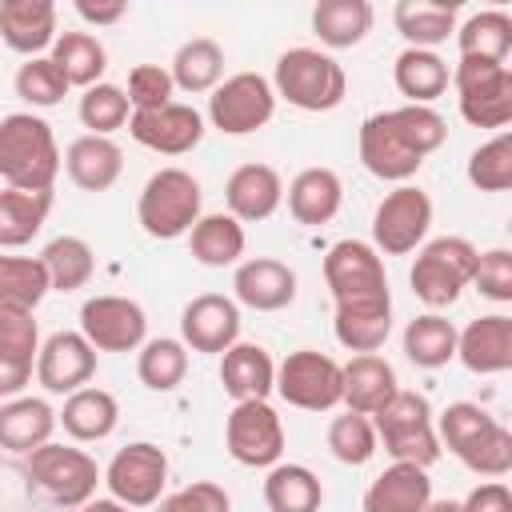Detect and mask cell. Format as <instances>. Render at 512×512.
<instances>
[{"label": "cell", "instance_id": "cell-1", "mask_svg": "<svg viewBox=\"0 0 512 512\" xmlns=\"http://www.w3.org/2000/svg\"><path fill=\"white\" fill-rule=\"evenodd\" d=\"M324 284L336 300L332 332L348 352H380L392 332L384 256L368 240H336L324 256Z\"/></svg>", "mask_w": 512, "mask_h": 512}, {"label": "cell", "instance_id": "cell-2", "mask_svg": "<svg viewBox=\"0 0 512 512\" xmlns=\"http://www.w3.org/2000/svg\"><path fill=\"white\" fill-rule=\"evenodd\" d=\"M448 140V124L432 104H400L360 124V164L388 184H408L420 164Z\"/></svg>", "mask_w": 512, "mask_h": 512}, {"label": "cell", "instance_id": "cell-3", "mask_svg": "<svg viewBox=\"0 0 512 512\" xmlns=\"http://www.w3.org/2000/svg\"><path fill=\"white\" fill-rule=\"evenodd\" d=\"M436 440L476 476L504 480L512 472V432L472 400H456L436 416Z\"/></svg>", "mask_w": 512, "mask_h": 512}, {"label": "cell", "instance_id": "cell-4", "mask_svg": "<svg viewBox=\"0 0 512 512\" xmlns=\"http://www.w3.org/2000/svg\"><path fill=\"white\" fill-rule=\"evenodd\" d=\"M60 144L44 116L36 112H8L0 120V180L4 188L24 192H52L60 176Z\"/></svg>", "mask_w": 512, "mask_h": 512}, {"label": "cell", "instance_id": "cell-5", "mask_svg": "<svg viewBox=\"0 0 512 512\" xmlns=\"http://www.w3.org/2000/svg\"><path fill=\"white\" fill-rule=\"evenodd\" d=\"M272 92L300 112H332L348 96V76L340 60L320 48H288L276 56Z\"/></svg>", "mask_w": 512, "mask_h": 512}, {"label": "cell", "instance_id": "cell-6", "mask_svg": "<svg viewBox=\"0 0 512 512\" xmlns=\"http://www.w3.org/2000/svg\"><path fill=\"white\" fill-rule=\"evenodd\" d=\"M204 192L200 180L188 168H160L144 180L136 200V220L152 240H176L188 236L192 224L204 216Z\"/></svg>", "mask_w": 512, "mask_h": 512}, {"label": "cell", "instance_id": "cell-7", "mask_svg": "<svg viewBox=\"0 0 512 512\" xmlns=\"http://www.w3.org/2000/svg\"><path fill=\"white\" fill-rule=\"evenodd\" d=\"M376 444L400 464H420L432 468L440 460V440H436V416L424 392L396 388V396L372 416Z\"/></svg>", "mask_w": 512, "mask_h": 512}, {"label": "cell", "instance_id": "cell-8", "mask_svg": "<svg viewBox=\"0 0 512 512\" xmlns=\"http://www.w3.org/2000/svg\"><path fill=\"white\" fill-rule=\"evenodd\" d=\"M476 256H480V248L464 236H436V240L420 244L416 260L408 268V284H412L416 300H424L432 312L456 304L460 292L472 284Z\"/></svg>", "mask_w": 512, "mask_h": 512}, {"label": "cell", "instance_id": "cell-9", "mask_svg": "<svg viewBox=\"0 0 512 512\" xmlns=\"http://www.w3.org/2000/svg\"><path fill=\"white\" fill-rule=\"evenodd\" d=\"M28 476L32 484L60 508H80L96 496V484L104 480L100 464L72 444H40L28 452Z\"/></svg>", "mask_w": 512, "mask_h": 512}, {"label": "cell", "instance_id": "cell-10", "mask_svg": "<svg viewBox=\"0 0 512 512\" xmlns=\"http://www.w3.org/2000/svg\"><path fill=\"white\" fill-rule=\"evenodd\" d=\"M460 116L472 128H496L504 132L512 120V68L492 60H456L452 68Z\"/></svg>", "mask_w": 512, "mask_h": 512}, {"label": "cell", "instance_id": "cell-11", "mask_svg": "<svg viewBox=\"0 0 512 512\" xmlns=\"http://www.w3.org/2000/svg\"><path fill=\"white\" fill-rule=\"evenodd\" d=\"M276 116L272 80L260 72H232L208 96V120L224 136H252Z\"/></svg>", "mask_w": 512, "mask_h": 512}, {"label": "cell", "instance_id": "cell-12", "mask_svg": "<svg viewBox=\"0 0 512 512\" xmlns=\"http://www.w3.org/2000/svg\"><path fill=\"white\" fill-rule=\"evenodd\" d=\"M284 404L304 408V412H328L344 396V376L340 364L328 352L316 348H296L276 364V388Z\"/></svg>", "mask_w": 512, "mask_h": 512}, {"label": "cell", "instance_id": "cell-13", "mask_svg": "<svg viewBox=\"0 0 512 512\" xmlns=\"http://www.w3.org/2000/svg\"><path fill=\"white\" fill-rule=\"evenodd\" d=\"M432 200L416 184H396L372 212V248L380 256H408L428 240Z\"/></svg>", "mask_w": 512, "mask_h": 512}, {"label": "cell", "instance_id": "cell-14", "mask_svg": "<svg viewBox=\"0 0 512 512\" xmlns=\"http://www.w3.org/2000/svg\"><path fill=\"white\" fill-rule=\"evenodd\" d=\"M224 448L244 468H272L284 456V420L268 400H240L224 420Z\"/></svg>", "mask_w": 512, "mask_h": 512}, {"label": "cell", "instance_id": "cell-15", "mask_svg": "<svg viewBox=\"0 0 512 512\" xmlns=\"http://www.w3.org/2000/svg\"><path fill=\"white\" fill-rule=\"evenodd\" d=\"M104 484H108V496L128 504L132 512L136 508H152L164 496V488H168V456H164V448L152 444V440L124 444L108 460Z\"/></svg>", "mask_w": 512, "mask_h": 512}, {"label": "cell", "instance_id": "cell-16", "mask_svg": "<svg viewBox=\"0 0 512 512\" xmlns=\"http://www.w3.org/2000/svg\"><path fill=\"white\" fill-rule=\"evenodd\" d=\"M80 336L96 352H136L148 340V312L132 296H88L80 304Z\"/></svg>", "mask_w": 512, "mask_h": 512}, {"label": "cell", "instance_id": "cell-17", "mask_svg": "<svg viewBox=\"0 0 512 512\" xmlns=\"http://www.w3.org/2000/svg\"><path fill=\"white\" fill-rule=\"evenodd\" d=\"M128 132L140 148L160 156H184L204 140V116L192 104L168 100L160 108H144L128 116Z\"/></svg>", "mask_w": 512, "mask_h": 512}, {"label": "cell", "instance_id": "cell-18", "mask_svg": "<svg viewBox=\"0 0 512 512\" xmlns=\"http://www.w3.org/2000/svg\"><path fill=\"white\" fill-rule=\"evenodd\" d=\"M180 340L192 352L224 356L240 340V304L220 292H200L180 312Z\"/></svg>", "mask_w": 512, "mask_h": 512}, {"label": "cell", "instance_id": "cell-19", "mask_svg": "<svg viewBox=\"0 0 512 512\" xmlns=\"http://www.w3.org/2000/svg\"><path fill=\"white\" fill-rule=\"evenodd\" d=\"M96 376V348L80 332H52L36 352V380L44 392L72 396Z\"/></svg>", "mask_w": 512, "mask_h": 512}, {"label": "cell", "instance_id": "cell-20", "mask_svg": "<svg viewBox=\"0 0 512 512\" xmlns=\"http://www.w3.org/2000/svg\"><path fill=\"white\" fill-rule=\"evenodd\" d=\"M232 300L252 312H280L296 300V272L276 256L240 260L232 272Z\"/></svg>", "mask_w": 512, "mask_h": 512}, {"label": "cell", "instance_id": "cell-21", "mask_svg": "<svg viewBox=\"0 0 512 512\" xmlns=\"http://www.w3.org/2000/svg\"><path fill=\"white\" fill-rule=\"evenodd\" d=\"M224 204H228V216H236L240 224H260L284 204V180L272 164H260V160L240 164L224 180Z\"/></svg>", "mask_w": 512, "mask_h": 512}, {"label": "cell", "instance_id": "cell-22", "mask_svg": "<svg viewBox=\"0 0 512 512\" xmlns=\"http://www.w3.org/2000/svg\"><path fill=\"white\" fill-rule=\"evenodd\" d=\"M456 360L476 376H500L512 368V316L492 312L456 332Z\"/></svg>", "mask_w": 512, "mask_h": 512}, {"label": "cell", "instance_id": "cell-23", "mask_svg": "<svg viewBox=\"0 0 512 512\" xmlns=\"http://www.w3.org/2000/svg\"><path fill=\"white\" fill-rule=\"evenodd\" d=\"M56 4L52 0H4L0 4V40L24 60L56 44Z\"/></svg>", "mask_w": 512, "mask_h": 512}, {"label": "cell", "instance_id": "cell-24", "mask_svg": "<svg viewBox=\"0 0 512 512\" xmlns=\"http://www.w3.org/2000/svg\"><path fill=\"white\" fill-rule=\"evenodd\" d=\"M340 376H344L340 404H348V412H360V416H376L396 396V388H400L396 368L384 356H376V352L352 356L348 364H340Z\"/></svg>", "mask_w": 512, "mask_h": 512}, {"label": "cell", "instance_id": "cell-25", "mask_svg": "<svg viewBox=\"0 0 512 512\" xmlns=\"http://www.w3.org/2000/svg\"><path fill=\"white\" fill-rule=\"evenodd\" d=\"M220 388L232 396V404H240V400H268V392L276 388V360L268 356L264 344L236 340L220 356Z\"/></svg>", "mask_w": 512, "mask_h": 512}, {"label": "cell", "instance_id": "cell-26", "mask_svg": "<svg viewBox=\"0 0 512 512\" xmlns=\"http://www.w3.org/2000/svg\"><path fill=\"white\" fill-rule=\"evenodd\" d=\"M432 504V480L420 464L392 460L364 492V512H424Z\"/></svg>", "mask_w": 512, "mask_h": 512}, {"label": "cell", "instance_id": "cell-27", "mask_svg": "<svg viewBox=\"0 0 512 512\" xmlns=\"http://www.w3.org/2000/svg\"><path fill=\"white\" fill-rule=\"evenodd\" d=\"M64 172L84 192H108L124 172V152L112 136H76L64 152Z\"/></svg>", "mask_w": 512, "mask_h": 512}, {"label": "cell", "instance_id": "cell-28", "mask_svg": "<svg viewBox=\"0 0 512 512\" xmlns=\"http://www.w3.org/2000/svg\"><path fill=\"white\" fill-rule=\"evenodd\" d=\"M288 212H292V220L296 224H308V228H320V224H328L336 212H340V204H344V184H340V176L332 172V168H300L296 176H292V184H288Z\"/></svg>", "mask_w": 512, "mask_h": 512}, {"label": "cell", "instance_id": "cell-29", "mask_svg": "<svg viewBox=\"0 0 512 512\" xmlns=\"http://www.w3.org/2000/svg\"><path fill=\"white\" fill-rule=\"evenodd\" d=\"M52 428H56V412L48 400H40V396L0 400V448L4 452L28 456L32 448L52 440Z\"/></svg>", "mask_w": 512, "mask_h": 512}, {"label": "cell", "instance_id": "cell-30", "mask_svg": "<svg viewBox=\"0 0 512 512\" xmlns=\"http://www.w3.org/2000/svg\"><path fill=\"white\" fill-rule=\"evenodd\" d=\"M56 424H64V432L80 444H96L108 440L120 424V404L108 388H76L72 396H64V408L56 412Z\"/></svg>", "mask_w": 512, "mask_h": 512}, {"label": "cell", "instance_id": "cell-31", "mask_svg": "<svg viewBox=\"0 0 512 512\" xmlns=\"http://www.w3.org/2000/svg\"><path fill=\"white\" fill-rule=\"evenodd\" d=\"M456 12H460L456 0H448V4H440V0H400L392 8V24H396V32L404 36L408 48L436 52V44L456 36Z\"/></svg>", "mask_w": 512, "mask_h": 512}, {"label": "cell", "instance_id": "cell-32", "mask_svg": "<svg viewBox=\"0 0 512 512\" xmlns=\"http://www.w3.org/2000/svg\"><path fill=\"white\" fill-rule=\"evenodd\" d=\"M392 80H396V92L408 100V104H432L436 96L448 92L452 84V68L440 52H428V48H404L392 64Z\"/></svg>", "mask_w": 512, "mask_h": 512}, {"label": "cell", "instance_id": "cell-33", "mask_svg": "<svg viewBox=\"0 0 512 512\" xmlns=\"http://www.w3.org/2000/svg\"><path fill=\"white\" fill-rule=\"evenodd\" d=\"M244 244H248L244 224L236 216H228V212H208L188 232L192 260L204 264V268H232V264H240Z\"/></svg>", "mask_w": 512, "mask_h": 512}, {"label": "cell", "instance_id": "cell-34", "mask_svg": "<svg viewBox=\"0 0 512 512\" xmlns=\"http://www.w3.org/2000/svg\"><path fill=\"white\" fill-rule=\"evenodd\" d=\"M372 4L368 0H320L312 8V32L320 36L324 48H356L372 32Z\"/></svg>", "mask_w": 512, "mask_h": 512}, {"label": "cell", "instance_id": "cell-35", "mask_svg": "<svg viewBox=\"0 0 512 512\" xmlns=\"http://www.w3.org/2000/svg\"><path fill=\"white\" fill-rule=\"evenodd\" d=\"M456 48H460L464 60L508 64V52H512V16L504 8L472 12L464 24H456Z\"/></svg>", "mask_w": 512, "mask_h": 512}, {"label": "cell", "instance_id": "cell-36", "mask_svg": "<svg viewBox=\"0 0 512 512\" xmlns=\"http://www.w3.org/2000/svg\"><path fill=\"white\" fill-rule=\"evenodd\" d=\"M268 512H320L324 484L308 464H272L264 476Z\"/></svg>", "mask_w": 512, "mask_h": 512}, {"label": "cell", "instance_id": "cell-37", "mask_svg": "<svg viewBox=\"0 0 512 512\" xmlns=\"http://www.w3.org/2000/svg\"><path fill=\"white\" fill-rule=\"evenodd\" d=\"M172 84L188 96H200V92H212L220 80H224V48L212 40V36H192L176 48L172 56V68H168Z\"/></svg>", "mask_w": 512, "mask_h": 512}, {"label": "cell", "instance_id": "cell-38", "mask_svg": "<svg viewBox=\"0 0 512 512\" xmlns=\"http://www.w3.org/2000/svg\"><path fill=\"white\" fill-rule=\"evenodd\" d=\"M52 192H24L4 188L0 192V248H24L36 240V232L48 224Z\"/></svg>", "mask_w": 512, "mask_h": 512}, {"label": "cell", "instance_id": "cell-39", "mask_svg": "<svg viewBox=\"0 0 512 512\" xmlns=\"http://www.w3.org/2000/svg\"><path fill=\"white\" fill-rule=\"evenodd\" d=\"M48 60L64 72L68 88H92L104 80L108 68V48L92 36V32H60Z\"/></svg>", "mask_w": 512, "mask_h": 512}, {"label": "cell", "instance_id": "cell-40", "mask_svg": "<svg viewBox=\"0 0 512 512\" xmlns=\"http://www.w3.org/2000/svg\"><path fill=\"white\" fill-rule=\"evenodd\" d=\"M40 264L48 272V288L52 292H76L92 280L96 272V252L84 236H56L44 244Z\"/></svg>", "mask_w": 512, "mask_h": 512}, {"label": "cell", "instance_id": "cell-41", "mask_svg": "<svg viewBox=\"0 0 512 512\" xmlns=\"http://www.w3.org/2000/svg\"><path fill=\"white\" fill-rule=\"evenodd\" d=\"M404 356L416 368H444L456 356V324L440 312H424L404 328Z\"/></svg>", "mask_w": 512, "mask_h": 512}, {"label": "cell", "instance_id": "cell-42", "mask_svg": "<svg viewBox=\"0 0 512 512\" xmlns=\"http://www.w3.org/2000/svg\"><path fill=\"white\" fill-rule=\"evenodd\" d=\"M136 376L148 392H172L188 376V348L176 336H156L144 340L136 352Z\"/></svg>", "mask_w": 512, "mask_h": 512}, {"label": "cell", "instance_id": "cell-43", "mask_svg": "<svg viewBox=\"0 0 512 512\" xmlns=\"http://www.w3.org/2000/svg\"><path fill=\"white\" fill-rule=\"evenodd\" d=\"M48 292L52 288L40 256H0V308L36 312Z\"/></svg>", "mask_w": 512, "mask_h": 512}, {"label": "cell", "instance_id": "cell-44", "mask_svg": "<svg viewBox=\"0 0 512 512\" xmlns=\"http://www.w3.org/2000/svg\"><path fill=\"white\" fill-rule=\"evenodd\" d=\"M76 116H80V124L88 128V136H112L116 128L128 124L132 104H128V96H124V88L100 80V84L84 88V96H80V104H76Z\"/></svg>", "mask_w": 512, "mask_h": 512}, {"label": "cell", "instance_id": "cell-45", "mask_svg": "<svg viewBox=\"0 0 512 512\" xmlns=\"http://www.w3.org/2000/svg\"><path fill=\"white\" fill-rule=\"evenodd\" d=\"M328 452L340 460V464H348V468H360V464H368L372 456H376V428H372V416H360V412H344V416H336L332 424H328Z\"/></svg>", "mask_w": 512, "mask_h": 512}, {"label": "cell", "instance_id": "cell-46", "mask_svg": "<svg viewBox=\"0 0 512 512\" xmlns=\"http://www.w3.org/2000/svg\"><path fill=\"white\" fill-rule=\"evenodd\" d=\"M468 184L480 192H508L512 188V136L496 132L468 156Z\"/></svg>", "mask_w": 512, "mask_h": 512}, {"label": "cell", "instance_id": "cell-47", "mask_svg": "<svg viewBox=\"0 0 512 512\" xmlns=\"http://www.w3.org/2000/svg\"><path fill=\"white\" fill-rule=\"evenodd\" d=\"M12 88H16V96H20L24 104H32V108H52V104H60V100L68 96V80H64V72H60L48 56L24 60V64L16 68Z\"/></svg>", "mask_w": 512, "mask_h": 512}, {"label": "cell", "instance_id": "cell-48", "mask_svg": "<svg viewBox=\"0 0 512 512\" xmlns=\"http://www.w3.org/2000/svg\"><path fill=\"white\" fill-rule=\"evenodd\" d=\"M36 352H40V328L32 312H8L0 308V360H16L36 368Z\"/></svg>", "mask_w": 512, "mask_h": 512}, {"label": "cell", "instance_id": "cell-49", "mask_svg": "<svg viewBox=\"0 0 512 512\" xmlns=\"http://www.w3.org/2000/svg\"><path fill=\"white\" fill-rule=\"evenodd\" d=\"M472 288L492 304H508L512 300V252L508 248L480 252L476 272H472Z\"/></svg>", "mask_w": 512, "mask_h": 512}, {"label": "cell", "instance_id": "cell-50", "mask_svg": "<svg viewBox=\"0 0 512 512\" xmlns=\"http://www.w3.org/2000/svg\"><path fill=\"white\" fill-rule=\"evenodd\" d=\"M156 512H232V496L216 480H192L156 500Z\"/></svg>", "mask_w": 512, "mask_h": 512}, {"label": "cell", "instance_id": "cell-51", "mask_svg": "<svg viewBox=\"0 0 512 512\" xmlns=\"http://www.w3.org/2000/svg\"><path fill=\"white\" fill-rule=\"evenodd\" d=\"M172 92H176V84H172L168 68H160V64H136V68L128 72V88H124V96H128L132 112L160 108V104L172 100Z\"/></svg>", "mask_w": 512, "mask_h": 512}, {"label": "cell", "instance_id": "cell-52", "mask_svg": "<svg viewBox=\"0 0 512 512\" xmlns=\"http://www.w3.org/2000/svg\"><path fill=\"white\" fill-rule=\"evenodd\" d=\"M460 512H512V488L504 480H484L460 500Z\"/></svg>", "mask_w": 512, "mask_h": 512}, {"label": "cell", "instance_id": "cell-53", "mask_svg": "<svg viewBox=\"0 0 512 512\" xmlns=\"http://www.w3.org/2000/svg\"><path fill=\"white\" fill-rule=\"evenodd\" d=\"M76 16L84 24H96V28H108V24H120L128 16V4L124 0H76Z\"/></svg>", "mask_w": 512, "mask_h": 512}, {"label": "cell", "instance_id": "cell-54", "mask_svg": "<svg viewBox=\"0 0 512 512\" xmlns=\"http://www.w3.org/2000/svg\"><path fill=\"white\" fill-rule=\"evenodd\" d=\"M80 512H132V508L120 504V500H112V496H108V500H96V496H92L88 504H80Z\"/></svg>", "mask_w": 512, "mask_h": 512}, {"label": "cell", "instance_id": "cell-55", "mask_svg": "<svg viewBox=\"0 0 512 512\" xmlns=\"http://www.w3.org/2000/svg\"><path fill=\"white\" fill-rule=\"evenodd\" d=\"M424 512H460V500H432Z\"/></svg>", "mask_w": 512, "mask_h": 512}]
</instances>
